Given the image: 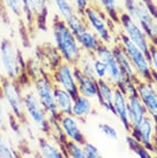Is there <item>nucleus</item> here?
<instances>
[{
  "label": "nucleus",
  "instance_id": "obj_1",
  "mask_svg": "<svg viewBox=\"0 0 157 158\" xmlns=\"http://www.w3.org/2000/svg\"><path fill=\"white\" fill-rule=\"evenodd\" d=\"M52 36L55 48L63 61L76 65L83 54V49L79 46L76 36L68 28L66 21L60 19L59 16H54L52 22Z\"/></svg>",
  "mask_w": 157,
  "mask_h": 158
},
{
  "label": "nucleus",
  "instance_id": "obj_2",
  "mask_svg": "<svg viewBox=\"0 0 157 158\" xmlns=\"http://www.w3.org/2000/svg\"><path fill=\"white\" fill-rule=\"evenodd\" d=\"M87 28L91 29L103 44L112 46L116 44L118 25L110 20L99 5L91 4L83 13Z\"/></svg>",
  "mask_w": 157,
  "mask_h": 158
},
{
  "label": "nucleus",
  "instance_id": "obj_3",
  "mask_svg": "<svg viewBox=\"0 0 157 158\" xmlns=\"http://www.w3.org/2000/svg\"><path fill=\"white\" fill-rule=\"evenodd\" d=\"M0 64L6 78L19 80L27 73V61H24L16 45L9 39L0 41Z\"/></svg>",
  "mask_w": 157,
  "mask_h": 158
},
{
  "label": "nucleus",
  "instance_id": "obj_4",
  "mask_svg": "<svg viewBox=\"0 0 157 158\" xmlns=\"http://www.w3.org/2000/svg\"><path fill=\"white\" fill-rule=\"evenodd\" d=\"M116 44L119 45L125 53L131 63L133 65L134 70L137 72V76L141 80L151 81V76H153V69L150 65V61L148 55L145 52H142L137 45H134L122 31L118 30L116 35Z\"/></svg>",
  "mask_w": 157,
  "mask_h": 158
},
{
  "label": "nucleus",
  "instance_id": "obj_5",
  "mask_svg": "<svg viewBox=\"0 0 157 158\" xmlns=\"http://www.w3.org/2000/svg\"><path fill=\"white\" fill-rule=\"evenodd\" d=\"M0 98L6 104L9 114L17 122L24 123L27 120L24 112L23 87L17 80L4 78L0 80Z\"/></svg>",
  "mask_w": 157,
  "mask_h": 158
},
{
  "label": "nucleus",
  "instance_id": "obj_6",
  "mask_svg": "<svg viewBox=\"0 0 157 158\" xmlns=\"http://www.w3.org/2000/svg\"><path fill=\"white\" fill-rule=\"evenodd\" d=\"M122 9L141 27L151 45L157 46V20L141 0H122Z\"/></svg>",
  "mask_w": 157,
  "mask_h": 158
},
{
  "label": "nucleus",
  "instance_id": "obj_7",
  "mask_svg": "<svg viewBox=\"0 0 157 158\" xmlns=\"http://www.w3.org/2000/svg\"><path fill=\"white\" fill-rule=\"evenodd\" d=\"M23 103L25 118L29 119L40 132L47 135L51 126V119L32 89L31 85L23 88Z\"/></svg>",
  "mask_w": 157,
  "mask_h": 158
},
{
  "label": "nucleus",
  "instance_id": "obj_8",
  "mask_svg": "<svg viewBox=\"0 0 157 158\" xmlns=\"http://www.w3.org/2000/svg\"><path fill=\"white\" fill-rule=\"evenodd\" d=\"M31 87L39 99L41 106L49 116V119H57L59 112L56 109L54 98V83L52 81L48 73L39 76L31 81Z\"/></svg>",
  "mask_w": 157,
  "mask_h": 158
},
{
  "label": "nucleus",
  "instance_id": "obj_9",
  "mask_svg": "<svg viewBox=\"0 0 157 158\" xmlns=\"http://www.w3.org/2000/svg\"><path fill=\"white\" fill-rule=\"evenodd\" d=\"M118 25H119L118 30L122 31L134 45H137L142 52H145L146 54L148 55L151 43L149 41L148 37L145 33V31L142 30L141 27L129 14H126L125 12L121 13Z\"/></svg>",
  "mask_w": 157,
  "mask_h": 158
},
{
  "label": "nucleus",
  "instance_id": "obj_10",
  "mask_svg": "<svg viewBox=\"0 0 157 158\" xmlns=\"http://www.w3.org/2000/svg\"><path fill=\"white\" fill-rule=\"evenodd\" d=\"M94 55L96 59L101 60L102 62L106 63L107 79L115 87L122 88V86L124 85V83H125L127 79L125 78V76L123 75L122 70L119 68V64L117 63V61L115 59L111 46L107 45V44H101V46L96 49Z\"/></svg>",
  "mask_w": 157,
  "mask_h": 158
},
{
  "label": "nucleus",
  "instance_id": "obj_11",
  "mask_svg": "<svg viewBox=\"0 0 157 158\" xmlns=\"http://www.w3.org/2000/svg\"><path fill=\"white\" fill-rule=\"evenodd\" d=\"M48 75H49L52 81L54 83L55 86L66 89L74 96L78 95L75 76V65L74 64L62 61L59 65H56L54 69H52V72Z\"/></svg>",
  "mask_w": 157,
  "mask_h": 158
},
{
  "label": "nucleus",
  "instance_id": "obj_12",
  "mask_svg": "<svg viewBox=\"0 0 157 158\" xmlns=\"http://www.w3.org/2000/svg\"><path fill=\"white\" fill-rule=\"evenodd\" d=\"M23 12L28 24L36 23L39 29H45L48 15V0H22Z\"/></svg>",
  "mask_w": 157,
  "mask_h": 158
},
{
  "label": "nucleus",
  "instance_id": "obj_13",
  "mask_svg": "<svg viewBox=\"0 0 157 158\" xmlns=\"http://www.w3.org/2000/svg\"><path fill=\"white\" fill-rule=\"evenodd\" d=\"M138 95L143 103L147 114L153 119L157 132V87L153 81L140 80L137 85Z\"/></svg>",
  "mask_w": 157,
  "mask_h": 158
},
{
  "label": "nucleus",
  "instance_id": "obj_14",
  "mask_svg": "<svg viewBox=\"0 0 157 158\" xmlns=\"http://www.w3.org/2000/svg\"><path fill=\"white\" fill-rule=\"evenodd\" d=\"M130 134L134 139H137L139 142H141L148 150H150L151 152L155 151L157 132L153 119L149 116L146 117L139 125L131 126Z\"/></svg>",
  "mask_w": 157,
  "mask_h": 158
},
{
  "label": "nucleus",
  "instance_id": "obj_15",
  "mask_svg": "<svg viewBox=\"0 0 157 158\" xmlns=\"http://www.w3.org/2000/svg\"><path fill=\"white\" fill-rule=\"evenodd\" d=\"M59 125L62 130L63 134L66 136L67 140L69 141H75V142L78 143H84L86 141V138H85V134L82 131V127H80V124L78 119L76 118L75 116L72 115H63L59 116Z\"/></svg>",
  "mask_w": 157,
  "mask_h": 158
},
{
  "label": "nucleus",
  "instance_id": "obj_16",
  "mask_svg": "<svg viewBox=\"0 0 157 158\" xmlns=\"http://www.w3.org/2000/svg\"><path fill=\"white\" fill-rule=\"evenodd\" d=\"M112 114L121 122L124 130L130 133L131 124L129 119V110H127V95L119 87H115L114 100H112Z\"/></svg>",
  "mask_w": 157,
  "mask_h": 158
},
{
  "label": "nucleus",
  "instance_id": "obj_17",
  "mask_svg": "<svg viewBox=\"0 0 157 158\" xmlns=\"http://www.w3.org/2000/svg\"><path fill=\"white\" fill-rule=\"evenodd\" d=\"M75 76L78 94L86 96L91 100L96 99L98 94V79L85 75L84 72L75 65Z\"/></svg>",
  "mask_w": 157,
  "mask_h": 158
},
{
  "label": "nucleus",
  "instance_id": "obj_18",
  "mask_svg": "<svg viewBox=\"0 0 157 158\" xmlns=\"http://www.w3.org/2000/svg\"><path fill=\"white\" fill-rule=\"evenodd\" d=\"M115 86L108 79L98 80V94L96 99L99 106L108 112H112V100H114Z\"/></svg>",
  "mask_w": 157,
  "mask_h": 158
},
{
  "label": "nucleus",
  "instance_id": "obj_19",
  "mask_svg": "<svg viewBox=\"0 0 157 158\" xmlns=\"http://www.w3.org/2000/svg\"><path fill=\"white\" fill-rule=\"evenodd\" d=\"M38 154L43 158L66 157L61 144L51 136H41L38 139Z\"/></svg>",
  "mask_w": 157,
  "mask_h": 158
},
{
  "label": "nucleus",
  "instance_id": "obj_20",
  "mask_svg": "<svg viewBox=\"0 0 157 158\" xmlns=\"http://www.w3.org/2000/svg\"><path fill=\"white\" fill-rule=\"evenodd\" d=\"M127 110L131 126L139 125L146 117H148L147 110L138 94L127 95Z\"/></svg>",
  "mask_w": 157,
  "mask_h": 158
},
{
  "label": "nucleus",
  "instance_id": "obj_21",
  "mask_svg": "<svg viewBox=\"0 0 157 158\" xmlns=\"http://www.w3.org/2000/svg\"><path fill=\"white\" fill-rule=\"evenodd\" d=\"M111 48H112V53H114L115 59L117 61V63L119 64V68H121V70H122L123 75L125 76V78L129 79V80H133V81H135L137 84L139 83L141 79L137 76V72L134 70L133 65L131 63V61L129 60L127 55L124 53V51L119 47V45L115 44V45L111 46Z\"/></svg>",
  "mask_w": 157,
  "mask_h": 158
},
{
  "label": "nucleus",
  "instance_id": "obj_22",
  "mask_svg": "<svg viewBox=\"0 0 157 158\" xmlns=\"http://www.w3.org/2000/svg\"><path fill=\"white\" fill-rule=\"evenodd\" d=\"M94 114V106L92 103V100L83 96V95H76L72 103V114L80 122H85L91 115Z\"/></svg>",
  "mask_w": 157,
  "mask_h": 158
},
{
  "label": "nucleus",
  "instance_id": "obj_23",
  "mask_svg": "<svg viewBox=\"0 0 157 158\" xmlns=\"http://www.w3.org/2000/svg\"><path fill=\"white\" fill-rule=\"evenodd\" d=\"M54 98L56 109L60 116L63 115H71L72 114V103L75 96L69 93L68 91L60 88V87H54Z\"/></svg>",
  "mask_w": 157,
  "mask_h": 158
},
{
  "label": "nucleus",
  "instance_id": "obj_24",
  "mask_svg": "<svg viewBox=\"0 0 157 158\" xmlns=\"http://www.w3.org/2000/svg\"><path fill=\"white\" fill-rule=\"evenodd\" d=\"M76 38L83 52H88V53H95L96 49L101 46V44H103L101 39L88 28L84 29L82 32L76 35Z\"/></svg>",
  "mask_w": 157,
  "mask_h": 158
},
{
  "label": "nucleus",
  "instance_id": "obj_25",
  "mask_svg": "<svg viewBox=\"0 0 157 158\" xmlns=\"http://www.w3.org/2000/svg\"><path fill=\"white\" fill-rule=\"evenodd\" d=\"M98 5L106 13L110 20L118 25L119 15L123 12L119 5V0H98Z\"/></svg>",
  "mask_w": 157,
  "mask_h": 158
},
{
  "label": "nucleus",
  "instance_id": "obj_26",
  "mask_svg": "<svg viewBox=\"0 0 157 158\" xmlns=\"http://www.w3.org/2000/svg\"><path fill=\"white\" fill-rule=\"evenodd\" d=\"M94 53H88V52H83L82 56L79 57L78 62L76 63V67L80 69L85 75L95 78L94 75Z\"/></svg>",
  "mask_w": 157,
  "mask_h": 158
},
{
  "label": "nucleus",
  "instance_id": "obj_27",
  "mask_svg": "<svg viewBox=\"0 0 157 158\" xmlns=\"http://www.w3.org/2000/svg\"><path fill=\"white\" fill-rule=\"evenodd\" d=\"M61 147H62V150H63V152H64V156H66V157L86 158L85 157V152H84V148H83L82 143L66 140V141L61 144Z\"/></svg>",
  "mask_w": 157,
  "mask_h": 158
},
{
  "label": "nucleus",
  "instance_id": "obj_28",
  "mask_svg": "<svg viewBox=\"0 0 157 158\" xmlns=\"http://www.w3.org/2000/svg\"><path fill=\"white\" fill-rule=\"evenodd\" d=\"M66 24L68 25V28L70 29V31L74 35H78L79 32H82L84 29L87 28L86 22L84 20L82 14H79L77 12H74L68 19H66Z\"/></svg>",
  "mask_w": 157,
  "mask_h": 158
},
{
  "label": "nucleus",
  "instance_id": "obj_29",
  "mask_svg": "<svg viewBox=\"0 0 157 158\" xmlns=\"http://www.w3.org/2000/svg\"><path fill=\"white\" fill-rule=\"evenodd\" d=\"M51 1L57 13V16L62 20L68 19L72 13L76 12L71 0H51Z\"/></svg>",
  "mask_w": 157,
  "mask_h": 158
},
{
  "label": "nucleus",
  "instance_id": "obj_30",
  "mask_svg": "<svg viewBox=\"0 0 157 158\" xmlns=\"http://www.w3.org/2000/svg\"><path fill=\"white\" fill-rule=\"evenodd\" d=\"M125 141L129 146V149H130L132 152L137 155L138 157L140 158H151V151L148 150L141 142H139L137 139H134L132 135H127L125 138Z\"/></svg>",
  "mask_w": 157,
  "mask_h": 158
},
{
  "label": "nucleus",
  "instance_id": "obj_31",
  "mask_svg": "<svg viewBox=\"0 0 157 158\" xmlns=\"http://www.w3.org/2000/svg\"><path fill=\"white\" fill-rule=\"evenodd\" d=\"M0 4L1 7L7 10L8 14L15 16L17 19H22L24 16L22 0H0Z\"/></svg>",
  "mask_w": 157,
  "mask_h": 158
},
{
  "label": "nucleus",
  "instance_id": "obj_32",
  "mask_svg": "<svg viewBox=\"0 0 157 158\" xmlns=\"http://www.w3.org/2000/svg\"><path fill=\"white\" fill-rule=\"evenodd\" d=\"M19 156L17 150L0 132V158H17Z\"/></svg>",
  "mask_w": 157,
  "mask_h": 158
},
{
  "label": "nucleus",
  "instance_id": "obj_33",
  "mask_svg": "<svg viewBox=\"0 0 157 158\" xmlns=\"http://www.w3.org/2000/svg\"><path fill=\"white\" fill-rule=\"evenodd\" d=\"M99 130L101 131V133L104 136H107L110 140H117L118 139V131L116 130V127H114L110 124H107V123L99 124Z\"/></svg>",
  "mask_w": 157,
  "mask_h": 158
},
{
  "label": "nucleus",
  "instance_id": "obj_34",
  "mask_svg": "<svg viewBox=\"0 0 157 158\" xmlns=\"http://www.w3.org/2000/svg\"><path fill=\"white\" fill-rule=\"evenodd\" d=\"M83 148H84V152H85V157L86 158H101L102 155L98 149V147L94 146L91 142H85L83 143Z\"/></svg>",
  "mask_w": 157,
  "mask_h": 158
},
{
  "label": "nucleus",
  "instance_id": "obj_35",
  "mask_svg": "<svg viewBox=\"0 0 157 158\" xmlns=\"http://www.w3.org/2000/svg\"><path fill=\"white\" fill-rule=\"evenodd\" d=\"M94 75L95 78L100 80V79H107V65L104 62L101 60L95 57L94 60Z\"/></svg>",
  "mask_w": 157,
  "mask_h": 158
},
{
  "label": "nucleus",
  "instance_id": "obj_36",
  "mask_svg": "<svg viewBox=\"0 0 157 158\" xmlns=\"http://www.w3.org/2000/svg\"><path fill=\"white\" fill-rule=\"evenodd\" d=\"M8 115H11V114H9V111H8L6 104L4 103V101H2L1 98H0V128H2V130L6 128L7 125L9 124Z\"/></svg>",
  "mask_w": 157,
  "mask_h": 158
},
{
  "label": "nucleus",
  "instance_id": "obj_37",
  "mask_svg": "<svg viewBox=\"0 0 157 158\" xmlns=\"http://www.w3.org/2000/svg\"><path fill=\"white\" fill-rule=\"evenodd\" d=\"M148 57H149L150 65H151L153 71L157 73V46L156 45H151V46H150L149 53H148Z\"/></svg>",
  "mask_w": 157,
  "mask_h": 158
},
{
  "label": "nucleus",
  "instance_id": "obj_38",
  "mask_svg": "<svg viewBox=\"0 0 157 158\" xmlns=\"http://www.w3.org/2000/svg\"><path fill=\"white\" fill-rule=\"evenodd\" d=\"M72 4H74V7H75V10L79 14H82L86 10V8L91 5L90 0H71Z\"/></svg>",
  "mask_w": 157,
  "mask_h": 158
},
{
  "label": "nucleus",
  "instance_id": "obj_39",
  "mask_svg": "<svg viewBox=\"0 0 157 158\" xmlns=\"http://www.w3.org/2000/svg\"><path fill=\"white\" fill-rule=\"evenodd\" d=\"M151 81H153L157 87V73L156 72H154V71H153V76H151Z\"/></svg>",
  "mask_w": 157,
  "mask_h": 158
},
{
  "label": "nucleus",
  "instance_id": "obj_40",
  "mask_svg": "<svg viewBox=\"0 0 157 158\" xmlns=\"http://www.w3.org/2000/svg\"><path fill=\"white\" fill-rule=\"evenodd\" d=\"M91 4H94V5H98V0H90Z\"/></svg>",
  "mask_w": 157,
  "mask_h": 158
},
{
  "label": "nucleus",
  "instance_id": "obj_41",
  "mask_svg": "<svg viewBox=\"0 0 157 158\" xmlns=\"http://www.w3.org/2000/svg\"><path fill=\"white\" fill-rule=\"evenodd\" d=\"M0 6H1V4H0Z\"/></svg>",
  "mask_w": 157,
  "mask_h": 158
},
{
  "label": "nucleus",
  "instance_id": "obj_42",
  "mask_svg": "<svg viewBox=\"0 0 157 158\" xmlns=\"http://www.w3.org/2000/svg\"><path fill=\"white\" fill-rule=\"evenodd\" d=\"M156 6H157V4H156Z\"/></svg>",
  "mask_w": 157,
  "mask_h": 158
}]
</instances>
